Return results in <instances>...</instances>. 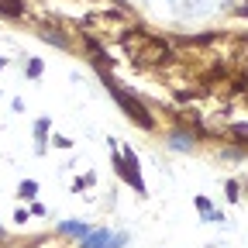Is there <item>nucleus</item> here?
<instances>
[{
  "label": "nucleus",
  "mask_w": 248,
  "mask_h": 248,
  "mask_svg": "<svg viewBox=\"0 0 248 248\" xmlns=\"http://www.w3.org/2000/svg\"><path fill=\"white\" fill-rule=\"evenodd\" d=\"M0 4H4V7H7V11H11V14H17V11H21V7H17V4H14V0H0Z\"/></svg>",
  "instance_id": "20e7f679"
},
{
  "label": "nucleus",
  "mask_w": 248,
  "mask_h": 248,
  "mask_svg": "<svg viewBox=\"0 0 248 248\" xmlns=\"http://www.w3.org/2000/svg\"><path fill=\"white\" fill-rule=\"evenodd\" d=\"M21 197H35V183H24L21 186Z\"/></svg>",
  "instance_id": "7ed1b4c3"
},
{
  "label": "nucleus",
  "mask_w": 248,
  "mask_h": 248,
  "mask_svg": "<svg viewBox=\"0 0 248 248\" xmlns=\"http://www.w3.org/2000/svg\"><path fill=\"white\" fill-rule=\"evenodd\" d=\"M107 245H110V234H104V231H100V234H93L83 248H107Z\"/></svg>",
  "instance_id": "f03ea898"
},
{
  "label": "nucleus",
  "mask_w": 248,
  "mask_h": 248,
  "mask_svg": "<svg viewBox=\"0 0 248 248\" xmlns=\"http://www.w3.org/2000/svg\"><path fill=\"white\" fill-rule=\"evenodd\" d=\"M107 86H110V90H114V97H117V100H121V107H124V110H128V114H131V117H135V121H141V124H145V128H148V124H152V117H148V114H145V110H141V104H135V100H131V97H128V93H121V90H117V86H114V83H110V79H107Z\"/></svg>",
  "instance_id": "f257e3e1"
}]
</instances>
